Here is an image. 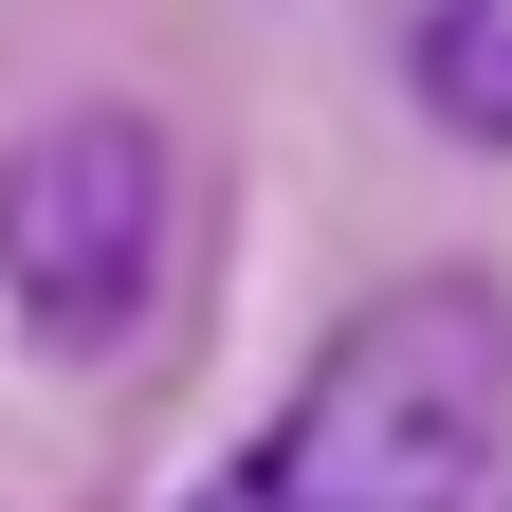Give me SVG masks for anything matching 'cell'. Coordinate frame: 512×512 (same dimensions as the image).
Masks as SVG:
<instances>
[{"label": "cell", "instance_id": "obj_1", "mask_svg": "<svg viewBox=\"0 0 512 512\" xmlns=\"http://www.w3.org/2000/svg\"><path fill=\"white\" fill-rule=\"evenodd\" d=\"M220 494H256V512H458V494H512V311H494V275L366 293L311 348V384L220 458Z\"/></svg>", "mask_w": 512, "mask_h": 512}, {"label": "cell", "instance_id": "obj_2", "mask_svg": "<svg viewBox=\"0 0 512 512\" xmlns=\"http://www.w3.org/2000/svg\"><path fill=\"white\" fill-rule=\"evenodd\" d=\"M165 220H183V183H165V128L128 92L37 110L19 147H0V311H19L55 366L128 348L147 293H165Z\"/></svg>", "mask_w": 512, "mask_h": 512}, {"label": "cell", "instance_id": "obj_3", "mask_svg": "<svg viewBox=\"0 0 512 512\" xmlns=\"http://www.w3.org/2000/svg\"><path fill=\"white\" fill-rule=\"evenodd\" d=\"M421 110L458 128V147H512V0H421Z\"/></svg>", "mask_w": 512, "mask_h": 512}]
</instances>
